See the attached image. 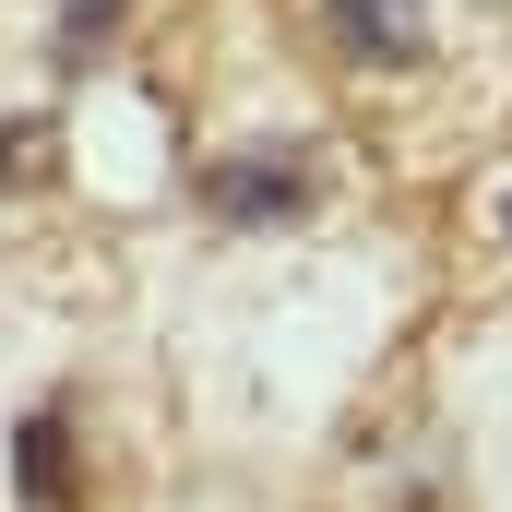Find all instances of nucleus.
I'll return each mask as SVG.
<instances>
[{"mask_svg":"<svg viewBox=\"0 0 512 512\" xmlns=\"http://www.w3.org/2000/svg\"><path fill=\"white\" fill-rule=\"evenodd\" d=\"M322 24H334L346 60H382V72L429 60V0H322Z\"/></svg>","mask_w":512,"mask_h":512,"instance_id":"f257e3e1","label":"nucleus"},{"mask_svg":"<svg viewBox=\"0 0 512 512\" xmlns=\"http://www.w3.org/2000/svg\"><path fill=\"white\" fill-rule=\"evenodd\" d=\"M60 441H72L60 417H24V453H12V477H24V501H36V512H60V501H72V453H60Z\"/></svg>","mask_w":512,"mask_h":512,"instance_id":"f03ea898","label":"nucleus"},{"mask_svg":"<svg viewBox=\"0 0 512 512\" xmlns=\"http://www.w3.org/2000/svg\"><path fill=\"white\" fill-rule=\"evenodd\" d=\"M298 191H310V179H298V167H215V215H298Z\"/></svg>","mask_w":512,"mask_h":512,"instance_id":"7ed1b4c3","label":"nucleus"},{"mask_svg":"<svg viewBox=\"0 0 512 512\" xmlns=\"http://www.w3.org/2000/svg\"><path fill=\"white\" fill-rule=\"evenodd\" d=\"M501 227H512V203H501Z\"/></svg>","mask_w":512,"mask_h":512,"instance_id":"20e7f679","label":"nucleus"}]
</instances>
